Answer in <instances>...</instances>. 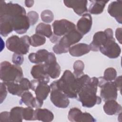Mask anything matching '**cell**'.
Returning a JSON list of instances; mask_svg holds the SVG:
<instances>
[{
  "label": "cell",
  "instance_id": "obj_1",
  "mask_svg": "<svg viewBox=\"0 0 122 122\" xmlns=\"http://www.w3.org/2000/svg\"><path fill=\"white\" fill-rule=\"evenodd\" d=\"M0 18L7 20L13 30L19 34L25 33L30 26V23L25 9L18 3L0 1Z\"/></svg>",
  "mask_w": 122,
  "mask_h": 122
},
{
  "label": "cell",
  "instance_id": "obj_2",
  "mask_svg": "<svg viewBox=\"0 0 122 122\" xmlns=\"http://www.w3.org/2000/svg\"><path fill=\"white\" fill-rule=\"evenodd\" d=\"M90 79L87 74L76 78L70 71L66 70L59 80L52 82L68 98H77L78 92Z\"/></svg>",
  "mask_w": 122,
  "mask_h": 122
},
{
  "label": "cell",
  "instance_id": "obj_3",
  "mask_svg": "<svg viewBox=\"0 0 122 122\" xmlns=\"http://www.w3.org/2000/svg\"><path fill=\"white\" fill-rule=\"evenodd\" d=\"M98 83V78H90L78 92V100L83 107L91 108L101 103V98L96 94Z\"/></svg>",
  "mask_w": 122,
  "mask_h": 122
},
{
  "label": "cell",
  "instance_id": "obj_4",
  "mask_svg": "<svg viewBox=\"0 0 122 122\" xmlns=\"http://www.w3.org/2000/svg\"><path fill=\"white\" fill-rule=\"evenodd\" d=\"M23 76V71L20 66L11 64L7 61L0 63V77L4 83L19 82Z\"/></svg>",
  "mask_w": 122,
  "mask_h": 122
},
{
  "label": "cell",
  "instance_id": "obj_5",
  "mask_svg": "<svg viewBox=\"0 0 122 122\" xmlns=\"http://www.w3.org/2000/svg\"><path fill=\"white\" fill-rule=\"evenodd\" d=\"M83 36L77 29L72 30L62 36L59 42L53 47L52 50L57 54L66 53L69 51V48L71 45L81 40Z\"/></svg>",
  "mask_w": 122,
  "mask_h": 122
},
{
  "label": "cell",
  "instance_id": "obj_6",
  "mask_svg": "<svg viewBox=\"0 0 122 122\" xmlns=\"http://www.w3.org/2000/svg\"><path fill=\"white\" fill-rule=\"evenodd\" d=\"M30 45V37L28 35H24L20 38L17 35H12L6 41L8 50L23 55L29 52Z\"/></svg>",
  "mask_w": 122,
  "mask_h": 122
},
{
  "label": "cell",
  "instance_id": "obj_7",
  "mask_svg": "<svg viewBox=\"0 0 122 122\" xmlns=\"http://www.w3.org/2000/svg\"><path fill=\"white\" fill-rule=\"evenodd\" d=\"M99 80L98 86L101 88L100 95L104 101L117 99L118 89L113 81H107L102 77L98 78Z\"/></svg>",
  "mask_w": 122,
  "mask_h": 122
},
{
  "label": "cell",
  "instance_id": "obj_8",
  "mask_svg": "<svg viewBox=\"0 0 122 122\" xmlns=\"http://www.w3.org/2000/svg\"><path fill=\"white\" fill-rule=\"evenodd\" d=\"M113 37V32L111 28H107L104 31H99L96 32L93 36L92 41L89 44L91 51H99L100 48L107 42L108 39Z\"/></svg>",
  "mask_w": 122,
  "mask_h": 122
},
{
  "label": "cell",
  "instance_id": "obj_9",
  "mask_svg": "<svg viewBox=\"0 0 122 122\" xmlns=\"http://www.w3.org/2000/svg\"><path fill=\"white\" fill-rule=\"evenodd\" d=\"M50 86L51 88L50 99L52 103L58 108H67L70 104L69 98L58 89L53 82L51 84Z\"/></svg>",
  "mask_w": 122,
  "mask_h": 122
},
{
  "label": "cell",
  "instance_id": "obj_10",
  "mask_svg": "<svg viewBox=\"0 0 122 122\" xmlns=\"http://www.w3.org/2000/svg\"><path fill=\"white\" fill-rule=\"evenodd\" d=\"M52 26L53 35L60 38L76 29V26L73 22L66 19L56 20L53 22Z\"/></svg>",
  "mask_w": 122,
  "mask_h": 122
},
{
  "label": "cell",
  "instance_id": "obj_11",
  "mask_svg": "<svg viewBox=\"0 0 122 122\" xmlns=\"http://www.w3.org/2000/svg\"><path fill=\"white\" fill-rule=\"evenodd\" d=\"M31 89L34 91L36 98L39 101L43 102L46 100L51 91V88L46 82L34 79L31 81Z\"/></svg>",
  "mask_w": 122,
  "mask_h": 122
},
{
  "label": "cell",
  "instance_id": "obj_12",
  "mask_svg": "<svg viewBox=\"0 0 122 122\" xmlns=\"http://www.w3.org/2000/svg\"><path fill=\"white\" fill-rule=\"evenodd\" d=\"M99 51L102 54L111 59L119 57L121 53V48L115 42L113 37L109 38L107 42L100 48Z\"/></svg>",
  "mask_w": 122,
  "mask_h": 122
},
{
  "label": "cell",
  "instance_id": "obj_13",
  "mask_svg": "<svg viewBox=\"0 0 122 122\" xmlns=\"http://www.w3.org/2000/svg\"><path fill=\"white\" fill-rule=\"evenodd\" d=\"M44 65L45 71L50 77L54 79L59 77L61 74V67L57 62L54 53L50 52Z\"/></svg>",
  "mask_w": 122,
  "mask_h": 122
},
{
  "label": "cell",
  "instance_id": "obj_14",
  "mask_svg": "<svg viewBox=\"0 0 122 122\" xmlns=\"http://www.w3.org/2000/svg\"><path fill=\"white\" fill-rule=\"evenodd\" d=\"M68 120L71 122H94L96 120L88 112H82L78 108L74 107L71 108L68 115Z\"/></svg>",
  "mask_w": 122,
  "mask_h": 122
},
{
  "label": "cell",
  "instance_id": "obj_15",
  "mask_svg": "<svg viewBox=\"0 0 122 122\" xmlns=\"http://www.w3.org/2000/svg\"><path fill=\"white\" fill-rule=\"evenodd\" d=\"M63 3L68 8L72 9L79 16H82L88 11L87 0H63Z\"/></svg>",
  "mask_w": 122,
  "mask_h": 122
},
{
  "label": "cell",
  "instance_id": "obj_16",
  "mask_svg": "<svg viewBox=\"0 0 122 122\" xmlns=\"http://www.w3.org/2000/svg\"><path fill=\"white\" fill-rule=\"evenodd\" d=\"M92 17L90 14L86 13L82 15V17L77 22V30L82 35H85L88 33L92 26Z\"/></svg>",
  "mask_w": 122,
  "mask_h": 122
},
{
  "label": "cell",
  "instance_id": "obj_17",
  "mask_svg": "<svg viewBox=\"0 0 122 122\" xmlns=\"http://www.w3.org/2000/svg\"><path fill=\"white\" fill-rule=\"evenodd\" d=\"M108 12L120 24L122 23V1L112 2L108 6Z\"/></svg>",
  "mask_w": 122,
  "mask_h": 122
},
{
  "label": "cell",
  "instance_id": "obj_18",
  "mask_svg": "<svg viewBox=\"0 0 122 122\" xmlns=\"http://www.w3.org/2000/svg\"><path fill=\"white\" fill-rule=\"evenodd\" d=\"M20 103H24L28 107H31L36 109L41 108L43 102H41L34 97L32 94L29 91H26L21 95Z\"/></svg>",
  "mask_w": 122,
  "mask_h": 122
},
{
  "label": "cell",
  "instance_id": "obj_19",
  "mask_svg": "<svg viewBox=\"0 0 122 122\" xmlns=\"http://www.w3.org/2000/svg\"><path fill=\"white\" fill-rule=\"evenodd\" d=\"M30 73L34 79L48 83L50 78L45 71L44 63L38 64L33 66L31 70Z\"/></svg>",
  "mask_w": 122,
  "mask_h": 122
},
{
  "label": "cell",
  "instance_id": "obj_20",
  "mask_svg": "<svg viewBox=\"0 0 122 122\" xmlns=\"http://www.w3.org/2000/svg\"><path fill=\"white\" fill-rule=\"evenodd\" d=\"M103 109L108 115H116L121 112L122 106L115 100H110L105 102Z\"/></svg>",
  "mask_w": 122,
  "mask_h": 122
},
{
  "label": "cell",
  "instance_id": "obj_21",
  "mask_svg": "<svg viewBox=\"0 0 122 122\" xmlns=\"http://www.w3.org/2000/svg\"><path fill=\"white\" fill-rule=\"evenodd\" d=\"M50 52L45 49H41L36 52H32L28 56L29 61L33 63L40 64L45 62L48 58Z\"/></svg>",
  "mask_w": 122,
  "mask_h": 122
},
{
  "label": "cell",
  "instance_id": "obj_22",
  "mask_svg": "<svg viewBox=\"0 0 122 122\" xmlns=\"http://www.w3.org/2000/svg\"><path fill=\"white\" fill-rule=\"evenodd\" d=\"M90 51L89 45L80 43L71 46L69 48V51L70 54L73 57H80L87 54Z\"/></svg>",
  "mask_w": 122,
  "mask_h": 122
},
{
  "label": "cell",
  "instance_id": "obj_23",
  "mask_svg": "<svg viewBox=\"0 0 122 122\" xmlns=\"http://www.w3.org/2000/svg\"><path fill=\"white\" fill-rule=\"evenodd\" d=\"M34 120L44 122L52 121L54 119L53 113L47 109L37 108L34 110Z\"/></svg>",
  "mask_w": 122,
  "mask_h": 122
},
{
  "label": "cell",
  "instance_id": "obj_24",
  "mask_svg": "<svg viewBox=\"0 0 122 122\" xmlns=\"http://www.w3.org/2000/svg\"><path fill=\"white\" fill-rule=\"evenodd\" d=\"M89 1L91 4L88 10V11L92 14H99L103 12L105 6L109 0H90Z\"/></svg>",
  "mask_w": 122,
  "mask_h": 122
},
{
  "label": "cell",
  "instance_id": "obj_25",
  "mask_svg": "<svg viewBox=\"0 0 122 122\" xmlns=\"http://www.w3.org/2000/svg\"><path fill=\"white\" fill-rule=\"evenodd\" d=\"M35 32L36 34L49 38H50L53 34L51 25L43 22L39 23L35 29Z\"/></svg>",
  "mask_w": 122,
  "mask_h": 122
},
{
  "label": "cell",
  "instance_id": "obj_26",
  "mask_svg": "<svg viewBox=\"0 0 122 122\" xmlns=\"http://www.w3.org/2000/svg\"><path fill=\"white\" fill-rule=\"evenodd\" d=\"M7 87V90L10 94L21 96L24 92H25L23 88L20 83L17 82H6L4 83Z\"/></svg>",
  "mask_w": 122,
  "mask_h": 122
},
{
  "label": "cell",
  "instance_id": "obj_27",
  "mask_svg": "<svg viewBox=\"0 0 122 122\" xmlns=\"http://www.w3.org/2000/svg\"><path fill=\"white\" fill-rule=\"evenodd\" d=\"M23 108L16 106L12 108L10 112V122H21L23 120L22 110Z\"/></svg>",
  "mask_w": 122,
  "mask_h": 122
},
{
  "label": "cell",
  "instance_id": "obj_28",
  "mask_svg": "<svg viewBox=\"0 0 122 122\" xmlns=\"http://www.w3.org/2000/svg\"><path fill=\"white\" fill-rule=\"evenodd\" d=\"M46 39L44 36L34 34L30 37V44L32 47H36L43 45L46 42Z\"/></svg>",
  "mask_w": 122,
  "mask_h": 122
},
{
  "label": "cell",
  "instance_id": "obj_29",
  "mask_svg": "<svg viewBox=\"0 0 122 122\" xmlns=\"http://www.w3.org/2000/svg\"><path fill=\"white\" fill-rule=\"evenodd\" d=\"M74 71L73 74L76 78H79L83 74L84 64L81 60L76 61L73 66Z\"/></svg>",
  "mask_w": 122,
  "mask_h": 122
},
{
  "label": "cell",
  "instance_id": "obj_30",
  "mask_svg": "<svg viewBox=\"0 0 122 122\" xmlns=\"http://www.w3.org/2000/svg\"><path fill=\"white\" fill-rule=\"evenodd\" d=\"M117 76V71L115 69L112 67L107 68L103 73L102 78L107 81H112L114 80Z\"/></svg>",
  "mask_w": 122,
  "mask_h": 122
},
{
  "label": "cell",
  "instance_id": "obj_31",
  "mask_svg": "<svg viewBox=\"0 0 122 122\" xmlns=\"http://www.w3.org/2000/svg\"><path fill=\"white\" fill-rule=\"evenodd\" d=\"M34 110L31 107L23 108L22 110L23 119L26 121H34Z\"/></svg>",
  "mask_w": 122,
  "mask_h": 122
},
{
  "label": "cell",
  "instance_id": "obj_32",
  "mask_svg": "<svg viewBox=\"0 0 122 122\" xmlns=\"http://www.w3.org/2000/svg\"><path fill=\"white\" fill-rule=\"evenodd\" d=\"M41 20L45 23H51L54 19V15L52 12L49 10H45L41 14Z\"/></svg>",
  "mask_w": 122,
  "mask_h": 122
},
{
  "label": "cell",
  "instance_id": "obj_33",
  "mask_svg": "<svg viewBox=\"0 0 122 122\" xmlns=\"http://www.w3.org/2000/svg\"><path fill=\"white\" fill-rule=\"evenodd\" d=\"M30 25H33L38 21L39 20V14L35 11H30L27 15Z\"/></svg>",
  "mask_w": 122,
  "mask_h": 122
},
{
  "label": "cell",
  "instance_id": "obj_34",
  "mask_svg": "<svg viewBox=\"0 0 122 122\" xmlns=\"http://www.w3.org/2000/svg\"><path fill=\"white\" fill-rule=\"evenodd\" d=\"M24 61L23 55L14 53L12 55V61L14 64L20 66L22 64Z\"/></svg>",
  "mask_w": 122,
  "mask_h": 122
},
{
  "label": "cell",
  "instance_id": "obj_35",
  "mask_svg": "<svg viewBox=\"0 0 122 122\" xmlns=\"http://www.w3.org/2000/svg\"><path fill=\"white\" fill-rule=\"evenodd\" d=\"M7 88L4 82H0V103H2L6 98L7 94Z\"/></svg>",
  "mask_w": 122,
  "mask_h": 122
},
{
  "label": "cell",
  "instance_id": "obj_36",
  "mask_svg": "<svg viewBox=\"0 0 122 122\" xmlns=\"http://www.w3.org/2000/svg\"><path fill=\"white\" fill-rule=\"evenodd\" d=\"M19 83L21 85L25 92L31 89V82L26 78H22L19 81Z\"/></svg>",
  "mask_w": 122,
  "mask_h": 122
},
{
  "label": "cell",
  "instance_id": "obj_37",
  "mask_svg": "<svg viewBox=\"0 0 122 122\" xmlns=\"http://www.w3.org/2000/svg\"><path fill=\"white\" fill-rule=\"evenodd\" d=\"M0 122H10V112H1L0 114Z\"/></svg>",
  "mask_w": 122,
  "mask_h": 122
},
{
  "label": "cell",
  "instance_id": "obj_38",
  "mask_svg": "<svg viewBox=\"0 0 122 122\" xmlns=\"http://www.w3.org/2000/svg\"><path fill=\"white\" fill-rule=\"evenodd\" d=\"M113 82L117 88L118 90L121 92L122 88V76H119L115 78Z\"/></svg>",
  "mask_w": 122,
  "mask_h": 122
},
{
  "label": "cell",
  "instance_id": "obj_39",
  "mask_svg": "<svg viewBox=\"0 0 122 122\" xmlns=\"http://www.w3.org/2000/svg\"><path fill=\"white\" fill-rule=\"evenodd\" d=\"M122 30L121 28H118L115 31V37L120 44H122Z\"/></svg>",
  "mask_w": 122,
  "mask_h": 122
},
{
  "label": "cell",
  "instance_id": "obj_40",
  "mask_svg": "<svg viewBox=\"0 0 122 122\" xmlns=\"http://www.w3.org/2000/svg\"><path fill=\"white\" fill-rule=\"evenodd\" d=\"M34 3V0H25V5L28 8H30L32 7Z\"/></svg>",
  "mask_w": 122,
  "mask_h": 122
}]
</instances>
